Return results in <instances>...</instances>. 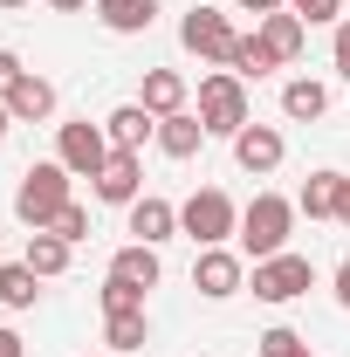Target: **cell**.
<instances>
[{"mask_svg": "<svg viewBox=\"0 0 350 357\" xmlns=\"http://www.w3.org/2000/svg\"><path fill=\"white\" fill-rule=\"evenodd\" d=\"M330 110V89L316 83V76H289L282 83V117H296V124H316Z\"/></svg>", "mask_w": 350, "mask_h": 357, "instance_id": "18", "label": "cell"}, {"mask_svg": "<svg viewBox=\"0 0 350 357\" xmlns=\"http://www.w3.org/2000/svg\"><path fill=\"white\" fill-rule=\"evenodd\" d=\"M124 213H131V234L144 241V248H158V241H172V234H178V206H172V199H158V192L131 199Z\"/></svg>", "mask_w": 350, "mask_h": 357, "instance_id": "12", "label": "cell"}, {"mask_svg": "<svg viewBox=\"0 0 350 357\" xmlns=\"http://www.w3.org/2000/svg\"><path fill=\"white\" fill-rule=\"evenodd\" d=\"M55 234H62L69 248H76V241H89V213H83V206H76V199H69V206L55 213Z\"/></svg>", "mask_w": 350, "mask_h": 357, "instance_id": "27", "label": "cell"}, {"mask_svg": "<svg viewBox=\"0 0 350 357\" xmlns=\"http://www.w3.org/2000/svg\"><path fill=\"white\" fill-rule=\"evenodd\" d=\"M234 42H241V35H234V21H227L220 7H192V14L178 21V48H185V55H199V62H220V69H227Z\"/></svg>", "mask_w": 350, "mask_h": 357, "instance_id": "6", "label": "cell"}, {"mask_svg": "<svg viewBox=\"0 0 350 357\" xmlns=\"http://www.w3.org/2000/svg\"><path fill=\"white\" fill-rule=\"evenodd\" d=\"M344 7H350V0H344Z\"/></svg>", "mask_w": 350, "mask_h": 357, "instance_id": "37", "label": "cell"}, {"mask_svg": "<svg viewBox=\"0 0 350 357\" xmlns=\"http://www.w3.org/2000/svg\"><path fill=\"white\" fill-rule=\"evenodd\" d=\"M296 206H303L309 220H337V206H344V172H309L303 192H296Z\"/></svg>", "mask_w": 350, "mask_h": 357, "instance_id": "17", "label": "cell"}, {"mask_svg": "<svg viewBox=\"0 0 350 357\" xmlns=\"http://www.w3.org/2000/svg\"><path fill=\"white\" fill-rule=\"evenodd\" d=\"M192 289H199L206 303L241 296V289H248V255H234V248H199V261H192Z\"/></svg>", "mask_w": 350, "mask_h": 357, "instance_id": "7", "label": "cell"}, {"mask_svg": "<svg viewBox=\"0 0 350 357\" xmlns=\"http://www.w3.org/2000/svg\"><path fill=\"white\" fill-rule=\"evenodd\" d=\"M48 7H55V14H83L89 0H48Z\"/></svg>", "mask_w": 350, "mask_h": 357, "instance_id": "34", "label": "cell"}, {"mask_svg": "<svg viewBox=\"0 0 350 357\" xmlns=\"http://www.w3.org/2000/svg\"><path fill=\"white\" fill-rule=\"evenodd\" d=\"M35 296H42V275L28 261H0V303L7 310H35Z\"/></svg>", "mask_w": 350, "mask_h": 357, "instance_id": "24", "label": "cell"}, {"mask_svg": "<svg viewBox=\"0 0 350 357\" xmlns=\"http://www.w3.org/2000/svg\"><path fill=\"white\" fill-rule=\"evenodd\" d=\"M282 158H289V137L275 131V124H241V131H234V165H241V172L268 178Z\"/></svg>", "mask_w": 350, "mask_h": 357, "instance_id": "10", "label": "cell"}, {"mask_svg": "<svg viewBox=\"0 0 350 357\" xmlns=\"http://www.w3.org/2000/svg\"><path fill=\"white\" fill-rule=\"evenodd\" d=\"M254 28H261V42L275 48L282 62H296V55L309 48V21H303V14H289V7H275V14H268V21H254Z\"/></svg>", "mask_w": 350, "mask_h": 357, "instance_id": "15", "label": "cell"}, {"mask_svg": "<svg viewBox=\"0 0 350 357\" xmlns=\"http://www.w3.org/2000/svg\"><path fill=\"white\" fill-rule=\"evenodd\" d=\"M0 357H28V344H21V330H0Z\"/></svg>", "mask_w": 350, "mask_h": 357, "instance_id": "32", "label": "cell"}, {"mask_svg": "<svg viewBox=\"0 0 350 357\" xmlns=\"http://www.w3.org/2000/svg\"><path fill=\"white\" fill-rule=\"evenodd\" d=\"M227 69H234L241 83H248V76L261 83L268 69H282V55H275V48L261 42V28H254V35H241V42H234V55H227Z\"/></svg>", "mask_w": 350, "mask_h": 357, "instance_id": "23", "label": "cell"}, {"mask_svg": "<svg viewBox=\"0 0 350 357\" xmlns=\"http://www.w3.org/2000/svg\"><path fill=\"white\" fill-rule=\"evenodd\" d=\"M0 7H7V14H14V7H28V0H0Z\"/></svg>", "mask_w": 350, "mask_h": 357, "instance_id": "36", "label": "cell"}, {"mask_svg": "<svg viewBox=\"0 0 350 357\" xmlns=\"http://www.w3.org/2000/svg\"><path fill=\"white\" fill-rule=\"evenodd\" d=\"M137 103L151 110V117H178L185 103H192V89L178 69H144V89H137Z\"/></svg>", "mask_w": 350, "mask_h": 357, "instance_id": "13", "label": "cell"}, {"mask_svg": "<svg viewBox=\"0 0 350 357\" xmlns=\"http://www.w3.org/2000/svg\"><path fill=\"white\" fill-rule=\"evenodd\" d=\"M289 14H303L309 28L316 21H344V0H289Z\"/></svg>", "mask_w": 350, "mask_h": 357, "instance_id": "28", "label": "cell"}, {"mask_svg": "<svg viewBox=\"0 0 350 357\" xmlns=\"http://www.w3.org/2000/svg\"><path fill=\"white\" fill-rule=\"evenodd\" d=\"M234 7H241V14H254V21H268V14H275V7H289V0H234Z\"/></svg>", "mask_w": 350, "mask_h": 357, "instance_id": "31", "label": "cell"}, {"mask_svg": "<svg viewBox=\"0 0 350 357\" xmlns=\"http://www.w3.org/2000/svg\"><path fill=\"white\" fill-rule=\"evenodd\" d=\"M330 62H337V76L350 83V14L337 21V35H330Z\"/></svg>", "mask_w": 350, "mask_h": 357, "instance_id": "29", "label": "cell"}, {"mask_svg": "<svg viewBox=\"0 0 350 357\" xmlns=\"http://www.w3.org/2000/svg\"><path fill=\"white\" fill-rule=\"evenodd\" d=\"M103 357H110V351H103Z\"/></svg>", "mask_w": 350, "mask_h": 357, "instance_id": "38", "label": "cell"}, {"mask_svg": "<svg viewBox=\"0 0 350 357\" xmlns=\"http://www.w3.org/2000/svg\"><path fill=\"white\" fill-rule=\"evenodd\" d=\"M96 21L110 35H144L158 21V0H96Z\"/></svg>", "mask_w": 350, "mask_h": 357, "instance_id": "22", "label": "cell"}, {"mask_svg": "<svg viewBox=\"0 0 350 357\" xmlns=\"http://www.w3.org/2000/svg\"><path fill=\"white\" fill-rule=\"evenodd\" d=\"M178 234H192L199 248H227V234H241V206H234L220 185H199V192L178 206Z\"/></svg>", "mask_w": 350, "mask_h": 357, "instance_id": "3", "label": "cell"}, {"mask_svg": "<svg viewBox=\"0 0 350 357\" xmlns=\"http://www.w3.org/2000/svg\"><path fill=\"white\" fill-rule=\"evenodd\" d=\"M69 255H76V248H69L55 227H42V234H28V255H21V261L35 268L42 282H55V275H69Z\"/></svg>", "mask_w": 350, "mask_h": 357, "instance_id": "21", "label": "cell"}, {"mask_svg": "<svg viewBox=\"0 0 350 357\" xmlns=\"http://www.w3.org/2000/svg\"><path fill=\"white\" fill-rule=\"evenodd\" d=\"M337 220H344V227H350V178H344V206H337Z\"/></svg>", "mask_w": 350, "mask_h": 357, "instance_id": "35", "label": "cell"}, {"mask_svg": "<svg viewBox=\"0 0 350 357\" xmlns=\"http://www.w3.org/2000/svg\"><path fill=\"white\" fill-rule=\"evenodd\" d=\"M7 110H14V124H48V117H55V83L28 69L21 83L7 89Z\"/></svg>", "mask_w": 350, "mask_h": 357, "instance_id": "14", "label": "cell"}, {"mask_svg": "<svg viewBox=\"0 0 350 357\" xmlns=\"http://www.w3.org/2000/svg\"><path fill=\"white\" fill-rule=\"evenodd\" d=\"M21 76H28V69H21V55H14V48H0V96L21 83Z\"/></svg>", "mask_w": 350, "mask_h": 357, "instance_id": "30", "label": "cell"}, {"mask_svg": "<svg viewBox=\"0 0 350 357\" xmlns=\"http://www.w3.org/2000/svg\"><path fill=\"white\" fill-rule=\"evenodd\" d=\"M296 199H282V192H254L248 206H241V255L248 261H268V255H282L289 248V234H296Z\"/></svg>", "mask_w": 350, "mask_h": 357, "instance_id": "1", "label": "cell"}, {"mask_svg": "<svg viewBox=\"0 0 350 357\" xmlns=\"http://www.w3.org/2000/svg\"><path fill=\"white\" fill-rule=\"evenodd\" d=\"M55 158H62L76 178H96V172H103V158H110V137H103V124H89V117L62 124V131H55Z\"/></svg>", "mask_w": 350, "mask_h": 357, "instance_id": "8", "label": "cell"}, {"mask_svg": "<svg viewBox=\"0 0 350 357\" xmlns=\"http://www.w3.org/2000/svg\"><path fill=\"white\" fill-rule=\"evenodd\" d=\"M248 282H254V303H275V310H282V303H296V296H309V289H316V261L282 248V255L254 261V275H248Z\"/></svg>", "mask_w": 350, "mask_h": 357, "instance_id": "5", "label": "cell"}, {"mask_svg": "<svg viewBox=\"0 0 350 357\" xmlns=\"http://www.w3.org/2000/svg\"><path fill=\"white\" fill-rule=\"evenodd\" d=\"M89 185H96L103 206H131V199H144V151H110L103 172L89 178Z\"/></svg>", "mask_w": 350, "mask_h": 357, "instance_id": "9", "label": "cell"}, {"mask_svg": "<svg viewBox=\"0 0 350 357\" xmlns=\"http://www.w3.org/2000/svg\"><path fill=\"white\" fill-rule=\"evenodd\" d=\"M69 165L62 158H42V165H28L21 172V185H14V213H21V227L28 234H42V227H55V213L69 206Z\"/></svg>", "mask_w": 350, "mask_h": 357, "instance_id": "2", "label": "cell"}, {"mask_svg": "<svg viewBox=\"0 0 350 357\" xmlns=\"http://www.w3.org/2000/svg\"><path fill=\"white\" fill-rule=\"evenodd\" d=\"M103 344H110V357H131L151 344V316L144 310H117V316H103Z\"/></svg>", "mask_w": 350, "mask_h": 357, "instance_id": "20", "label": "cell"}, {"mask_svg": "<svg viewBox=\"0 0 350 357\" xmlns=\"http://www.w3.org/2000/svg\"><path fill=\"white\" fill-rule=\"evenodd\" d=\"M337 303L350 310V255H344V268H337Z\"/></svg>", "mask_w": 350, "mask_h": 357, "instance_id": "33", "label": "cell"}, {"mask_svg": "<svg viewBox=\"0 0 350 357\" xmlns=\"http://www.w3.org/2000/svg\"><path fill=\"white\" fill-rule=\"evenodd\" d=\"M103 137H110V151H144V137H158V117L144 103H117L103 117Z\"/></svg>", "mask_w": 350, "mask_h": 357, "instance_id": "11", "label": "cell"}, {"mask_svg": "<svg viewBox=\"0 0 350 357\" xmlns=\"http://www.w3.org/2000/svg\"><path fill=\"white\" fill-rule=\"evenodd\" d=\"M96 303H103V316H117V310H144V289H137V282H117V275H103Z\"/></svg>", "mask_w": 350, "mask_h": 357, "instance_id": "25", "label": "cell"}, {"mask_svg": "<svg viewBox=\"0 0 350 357\" xmlns=\"http://www.w3.org/2000/svg\"><path fill=\"white\" fill-rule=\"evenodd\" d=\"M199 144H206V124H199V110L158 117V151H165V158H192Z\"/></svg>", "mask_w": 350, "mask_h": 357, "instance_id": "19", "label": "cell"}, {"mask_svg": "<svg viewBox=\"0 0 350 357\" xmlns=\"http://www.w3.org/2000/svg\"><path fill=\"white\" fill-rule=\"evenodd\" d=\"M261 357H309V344L289 323H275V330H261Z\"/></svg>", "mask_w": 350, "mask_h": 357, "instance_id": "26", "label": "cell"}, {"mask_svg": "<svg viewBox=\"0 0 350 357\" xmlns=\"http://www.w3.org/2000/svg\"><path fill=\"white\" fill-rule=\"evenodd\" d=\"M110 275H117V282H137V289L151 296V289H158V275H165V261H158V248L131 241V248H117V255H110Z\"/></svg>", "mask_w": 350, "mask_h": 357, "instance_id": "16", "label": "cell"}, {"mask_svg": "<svg viewBox=\"0 0 350 357\" xmlns=\"http://www.w3.org/2000/svg\"><path fill=\"white\" fill-rule=\"evenodd\" d=\"M199 124H206V137H234L241 124H254L248 117V83L234 69H213L199 83Z\"/></svg>", "mask_w": 350, "mask_h": 357, "instance_id": "4", "label": "cell"}]
</instances>
